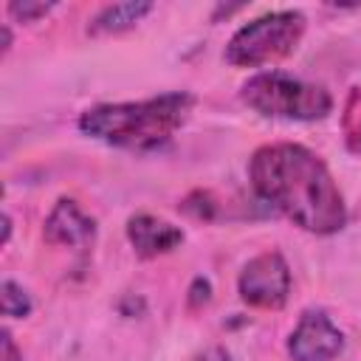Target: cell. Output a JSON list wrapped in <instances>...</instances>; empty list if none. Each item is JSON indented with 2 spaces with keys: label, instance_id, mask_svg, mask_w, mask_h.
<instances>
[{
  "label": "cell",
  "instance_id": "1",
  "mask_svg": "<svg viewBox=\"0 0 361 361\" xmlns=\"http://www.w3.org/2000/svg\"><path fill=\"white\" fill-rule=\"evenodd\" d=\"M254 192L302 231L327 237L347 226V203L327 164L305 144H265L248 161Z\"/></svg>",
  "mask_w": 361,
  "mask_h": 361
},
{
  "label": "cell",
  "instance_id": "2",
  "mask_svg": "<svg viewBox=\"0 0 361 361\" xmlns=\"http://www.w3.org/2000/svg\"><path fill=\"white\" fill-rule=\"evenodd\" d=\"M195 96L186 90L161 93L144 102H110L93 104L79 116V130L107 147L152 152L172 141V135L189 121Z\"/></svg>",
  "mask_w": 361,
  "mask_h": 361
},
{
  "label": "cell",
  "instance_id": "3",
  "mask_svg": "<svg viewBox=\"0 0 361 361\" xmlns=\"http://www.w3.org/2000/svg\"><path fill=\"white\" fill-rule=\"evenodd\" d=\"M240 99L254 113L285 121H319L333 110L327 87L282 71H259L248 76L240 87Z\"/></svg>",
  "mask_w": 361,
  "mask_h": 361
},
{
  "label": "cell",
  "instance_id": "4",
  "mask_svg": "<svg viewBox=\"0 0 361 361\" xmlns=\"http://www.w3.org/2000/svg\"><path fill=\"white\" fill-rule=\"evenodd\" d=\"M305 23H307L305 14L296 8L259 14L231 34L223 56L234 68H259V65L285 59L288 54L296 51L305 34Z\"/></svg>",
  "mask_w": 361,
  "mask_h": 361
},
{
  "label": "cell",
  "instance_id": "5",
  "mask_svg": "<svg viewBox=\"0 0 361 361\" xmlns=\"http://www.w3.org/2000/svg\"><path fill=\"white\" fill-rule=\"evenodd\" d=\"M237 293L248 307L279 310L290 296V268L279 251H262L248 259L237 276Z\"/></svg>",
  "mask_w": 361,
  "mask_h": 361
},
{
  "label": "cell",
  "instance_id": "6",
  "mask_svg": "<svg viewBox=\"0 0 361 361\" xmlns=\"http://www.w3.org/2000/svg\"><path fill=\"white\" fill-rule=\"evenodd\" d=\"M341 350L344 333L322 307H307L288 336V355L293 361H333Z\"/></svg>",
  "mask_w": 361,
  "mask_h": 361
},
{
  "label": "cell",
  "instance_id": "7",
  "mask_svg": "<svg viewBox=\"0 0 361 361\" xmlns=\"http://www.w3.org/2000/svg\"><path fill=\"white\" fill-rule=\"evenodd\" d=\"M45 243L51 245H68V248H90L96 240V220L87 217L76 200L59 197L54 209L45 217L42 228Z\"/></svg>",
  "mask_w": 361,
  "mask_h": 361
},
{
  "label": "cell",
  "instance_id": "8",
  "mask_svg": "<svg viewBox=\"0 0 361 361\" xmlns=\"http://www.w3.org/2000/svg\"><path fill=\"white\" fill-rule=\"evenodd\" d=\"M127 240L141 259H155L183 243V228L149 212H138L127 220Z\"/></svg>",
  "mask_w": 361,
  "mask_h": 361
},
{
  "label": "cell",
  "instance_id": "9",
  "mask_svg": "<svg viewBox=\"0 0 361 361\" xmlns=\"http://www.w3.org/2000/svg\"><path fill=\"white\" fill-rule=\"evenodd\" d=\"M155 8V3L149 0H130V3H110L104 6L87 25V34L99 37V34H121L135 28L149 11Z\"/></svg>",
  "mask_w": 361,
  "mask_h": 361
},
{
  "label": "cell",
  "instance_id": "10",
  "mask_svg": "<svg viewBox=\"0 0 361 361\" xmlns=\"http://www.w3.org/2000/svg\"><path fill=\"white\" fill-rule=\"evenodd\" d=\"M0 310L8 319H25L34 310V302L23 285H17L14 279H3L0 282Z\"/></svg>",
  "mask_w": 361,
  "mask_h": 361
},
{
  "label": "cell",
  "instance_id": "11",
  "mask_svg": "<svg viewBox=\"0 0 361 361\" xmlns=\"http://www.w3.org/2000/svg\"><path fill=\"white\" fill-rule=\"evenodd\" d=\"M54 3H39V0H11L8 3V17H14L17 23H37L39 17L51 14Z\"/></svg>",
  "mask_w": 361,
  "mask_h": 361
},
{
  "label": "cell",
  "instance_id": "12",
  "mask_svg": "<svg viewBox=\"0 0 361 361\" xmlns=\"http://www.w3.org/2000/svg\"><path fill=\"white\" fill-rule=\"evenodd\" d=\"M180 212H186L189 217H195V220H212L214 217V197L209 195V192H203V189H197V192H192V195H186L183 200H180V206H178Z\"/></svg>",
  "mask_w": 361,
  "mask_h": 361
},
{
  "label": "cell",
  "instance_id": "13",
  "mask_svg": "<svg viewBox=\"0 0 361 361\" xmlns=\"http://www.w3.org/2000/svg\"><path fill=\"white\" fill-rule=\"evenodd\" d=\"M209 302H212V282L206 276H195L192 285H189V290H186V305L197 310V307H203Z\"/></svg>",
  "mask_w": 361,
  "mask_h": 361
},
{
  "label": "cell",
  "instance_id": "14",
  "mask_svg": "<svg viewBox=\"0 0 361 361\" xmlns=\"http://www.w3.org/2000/svg\"><path fill=\"white\" fill-rule=\"evenodd\" d=\"M0 344H3V350H0V361H23V353H20V347L14 344V338H11V333L3 327V333H0Z\"/></svg>",
  "mask_w": 361,
  "mask_h": 361
},
{
  "label": "cell",
  "instance_id": "15",
  "mask_svg": "<svg viewBox=\"0 0 361 361\" xmlns=\"http://www.w3.org/2000/svg\"><path fill=\"white\" fill-rule=\"evenodd\" d=\"M192 361H231V353H228L226 347H220V344H214V347H209V350H203L200 355H195Z\"/></svg>",
  "mask_w": 361,
  "mask_h": 361
},
{
  "label": "cell",
  "instance_id": "16",
  "mask_svg": "<svg viewBox=\"0 0 361 361\" xmlns=\"http://www.w3.org/2000/svg\"><path fill=\"white\" fill-rule=\"evenodd\" d=\"M8 240H11V214L8 212H3V245H8Z\"/></svg>",
  "mask_w": 361,
  "mask_h": 361
},
{
  "label": "cell",
  "instance_id": "17",
  "mask_svg": "<svg viewBox=\"0 0 361 361\" xmlns=\"http://www.w3.org/2000/svg\"><path fill=\"white\" fill-rule=\"evenodd\" d=\"M0 34H3V54H8V48H11V31H8V25H3Z\"/></svg>",
  "mask_w": 361,
  "mask_h": 361
}]
</instances>
